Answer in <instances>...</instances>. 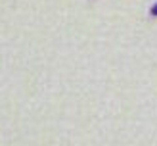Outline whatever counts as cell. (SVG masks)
<instances>
[{"label": "cell", "instance_id": "cell-1", "mask_svg": "<svg viewBox=\"0 0 157 146\" xmlns=\"http://www.w3.org/2000/svg\"><path fill=\"white\" fill-rule=\"evenodd\" d=\"M151 15H157V4L151 6Z\"/></svg>", "mask_w": 157, "mask_h": 146}]
</instances>
